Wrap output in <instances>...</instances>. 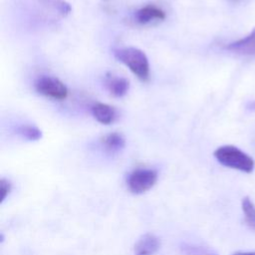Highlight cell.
Instances as JSON below:
<instances>
[{
    "mask_svg": "<svg viewBox=\"0 0 255 255\" xmlns=\"http://www.w3.org/2000/svg\"><path fill=\"white\" fill-rule=\"evenodd\" d=\"M213 155L223 166L245 173H251L255 167L254 159L235 145H221L214 150Z\"/></svg>",
    "mask_w": 255,
    "mask_h": 255,
    "instance_id": "obj_1",
    "label": "cell"
},
{
    "mask_svg": "<svg viewBox=\"0 0 255 255\" xmlns=\"http://www.w3.org/2000/svg\"><path fill=\"white\" fill-rule=\"evenodd\" d=\"M114 55L140 81L146 82L149 79V63L143 51L135 47H125L115 50Z\"/></svg>",
    "mask_w": 255,
    "mask_h": 255,
    "instance_id": "obj_2",
    "label": "cell"
},
{
    "mask_svg": "<svg viewBox=\"0 0 255 255\" xmlns=\"http://www.w3.org/2000/svg\"><path fill=\"white\" fill-rule=\"evenodd\" d=\"M35 90L50 99L63 101L68 97L67 86L58 78L52 76H41L34 83Z\"/></svg>",
    "mask_w": 255,
    "mask_h": 255,
    "instance_id": "obj_3",
    "label": "cell"
},
{
    "mask_svg": "<svg viewBox=\"0 0 255 255\" xmlns=\"http://www.w3.org/2000/svg\"><path fill=\"white\" fill-rule=\"evenodd\" d=\"M157 180V172L151 168H136L128 177V186L134 194H142L149 190Z\"/></svg>",
    "mask_w": 255,
    "mask_h": 255,
    "instance_id": "obj_4",
    "label": "cell"
},
{
    "mask_svg": "<svg viewBox=\"0 0 255 255\" xmlns=\"http://www.w3.org/2000/svg\"><path fill=\"white\" fill-rule=\"evenodd\" d=\"M225 49L237 55L255 57V28L247 36L229 43Z\"/></svg>",
    "mask_w": 255,
    "mask_h": 255,
    "instance_id": "obj_5",
    "label": "cell"
},
{
    "mask_svg": "<svg viewBox=\"0 0 255 255\" xmlns=\"http://www.w3.org/2000/svg\"><path fill=\"white\" fill-rule=\"evenodd\" d=\"M165 12L154 4H147L139 8L135 14V21L139 24H148L153 21H162L165 19Z\"/></svg>",
    "mask_w": 255,
    "mask_h": 255,
    "instance_id": "obj_6",
    "label": "cell"
},
{
    "mask_svg": "<svg viewBox=\"0 0 255 255\" xmlns=\"http://www.w3.org/2000/svg\"><path fill=\"white\" fill-rule=\"evenodd\" d=\"M159 239L151 233H146L134 244V255H153L159 249Z\"/></svg>",
    "mask_w": 255,
    "mask_h": 255,
    "instance_id": "obj_7",
    "label": "cell"
},
{
    "mask_svg": "<svg viewBox=\"0 0 255 255\" xmlns=\"http://www.w3.org/2000/svg\"><path fill=\"white\" fill-rule=\"evenodd\" d=\"M105 85L107 90L117 98H122L127 95L129 89V83L126 78L118 77L109 74L105 78Z\"/></svg>",
    "mask_w": 255,
    "mask_h": 255,
    "instance_id": "obj_8",
    "label": "cell"
},
{
    "mask_svg": "<svg viewBox=\"0 0 255 255\" xmlns=\"http://www.w3.org/2000/svg\"><path fill=\"white\" fill-rule=\"evenodd\" d=\"M93 117L103 125H111L116 121L117 112L114 107L105 103H96L92 106Z\"/></svg>",
    "mask_w": 255,
    "mask_h": 255,
    "instance_id": "obj_9",
    "label": "cell"
},
{
    "mask_svg": "<svg viewBox=\"0 0 255 255\" xmlns=\"http://www.w3.org/2000/svg\"><path fill=\"white\" fill-rule=\"evenodd\" d=\"M101 141L104 148L112 153L122 150L126 145L125 137L120 132L108 133L105 136H103Z\"/></svg>",
    "mask_w": 255,
    "mask_h": 255,
    "instance_id": "obj_10",
    "label": "cell"
},
{
    "mask_svg": "<svg viewBox=\"0 0 255 255\" xmlns=\"http://www.w3.org/2000/svg\"><path fill=\"white\" fill-rule=\"evenodd\" d=\"M241 208L246 224L255 231V204L250 197L245 196L241 200Z\"/></svg>",
    "mask_w": 255,
    "mask_h": 255,
    "instance_id": "obj_11",
    "label": "cell"
},
{
    "mask_svg": "<svg viewBox=\"0 0 255 255\" xmlns=\"http://www.w3.org/2000/svg\"><path fill=\"white\" fill-rule=\"evenodd\" d=\"M16 132L27 140H39L42 137L41 129L33 125H22L16 128Z\"/></svg>",
    "mask_w": 255,
    "mask_h": 255,
    "instance_id": "obj_12",
    "label": "cell"
},
{
    "mask_svg": "<svg viewBox=\"0 0 255 255\" xmlns=\"http://www.w3.org/2000/svg\"><path fill=\"white\" fill-rule=\"evenodd\" d=\"M11 182L6 179V178H1L0 180V191H1V200L0 202L2 203L6 197L9 195L10 191H11Z\"/></svg>",
    "mask_w": 255,
    "mask_h": 255,
    "instance_id": "obj_13",
    "label": "cell"
},
{
    "mask_svg": "<svg viewBox=\"0 0 255 255\" xmlns=\"http://www.w3.org/2000/svg\"><path fill=\"white\" fill-rule=\"evenodd\" d=\"M247 109L250 110V111H255V101L250 102V103L247 105Z\"/></svg>",
    "mask_w": 255,
    "mask_h": 255,
    "instance_id": "obj_14",
    "label": "cell"
},
{
    "mask_svg": "<svg viewBox=\"0 0 255 255\" xmlns=\"http://www.w3.org/2000/svg\"><path fill=\"white\" fill-rule=\"evenodd\" d=\"M234 255H255V252H238Z\"/></svg>",
    "mask_w": 255,
    "mask_h": 255,
    "instance_id": "obj_15",
    "label": "cell"
}]
</instances>
